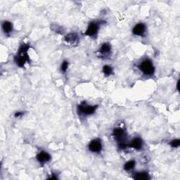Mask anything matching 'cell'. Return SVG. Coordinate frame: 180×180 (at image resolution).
Returning a JSON list of instances; mask_svg holds the SVG:
<instances>
[{"label":"cell","mask_w":180,"mask_h":180,"mask_svg":"<svg viewBox=\"0 0 180 180\" xmlns=\"http://www.w3.org/2000/svg\"><path fill=\"white\" fill-rule=\"evenodd\" d=\"M29 49L28 45H22L19 48V51L15 57V61L20 67H24L25 63L29 61V56L28 54V50Z\"/></svg>","instance_id":"6da1fadb"},{"label":"cell","mask_w":180,"mask_h":180,"mask_svg":"<svg viewBox=\"0 0 180 180\" xmlns=\"http://www.w3.org/2000/svg\"><path fill=\"white\" fill-rule=\"evenodd\" d=\"M139 68L141 71L146 75H152L154 73V70H155L153 63L150 60H148V59H146V60L143 61L140 64Z\"/></svg>","instance_id":"7a4b0ae2"},{"label":"cell","mask_w":180,"mask_h":180,"mask_svg":"<svg viewBox=\"0 0 180 180\" xmlns=\"http://www.w3.org/2000/svg\"><path fill=\"white\" fill-rule=\"evenodd\" d=\"M97 108V106H89L86 104L85 103H82L79 106H78V110L80 114L89 115L93 114Z\"/></svg>","instance_id":"3957f363"},{"label":"cell","mask_w":180,"mask_h":180,"mask_svg":"<svg viewBox=\"0 0 180 180\" xmlns=\"http://www.w3.org/2000/svg\"><path fill=\"white\" fill-rule=\"evenodd\" d=\"M89 149L92 152L94 153L100 152L102 149L101 142L98 139H94L92 141L89 145Z\"/></svg>","instance_id":"277c9868"},{"label":"cell","mask_w":180,"mask_h":180,"mask_svg":"<svg viewBox=\"0 0 180 180\" xmlns=\"http://www.w3.org/2000/svg\"><path fill=\"white\" fill-rule=\"evenodd\" d=\"M99 30V25L96 23H91L89 25L88 28L86 30V32L84 34L86 35L90 36V37H92V36H94L95 35L97 34Z\"/></svg>","instance_id":"5b68a950"},{"label":"cell","mask_w":180,"mask_h":180,"mask_svg":"<svg viewBox=\"0 0 180 180\" xmlns=\"http://www.w3.org/2000/svg\"><path fill=\"white\" fill-rule=\"evenodd\" d=\"M145 30H146L145 25L143 24H139L134 27L132 32L134 35L141 36L144 35V33L145 32Z\"/></svg>","instance_id":"8992f818"},{"label":"cell","mask_w":180,"mask_h":180,"mask_svg":"<svg viewBox=\"0 0 180 180\" xmlns=\"http://www.w3.org/2000/svg\"><path fill=\"white\" fill-rule=\"evenodd\" d=\"M37 160L42 163H45L51 160V156L45 151H42L37 156Z\"/></svg>","instance_id":"52a82bcc"},{"label":"cell","mask_w":180,"mask_h":180,"mask_svg":"<svg viewBox=\"0 0 180 180\" xmlns=\"http://www.w3.org/2000/svg\"><path fill=\"white\" fill-rule=\"evenodd\" d=\"M114 136L117 140L122 141L123 139H125V130L120 127L115 128L114 130Z\"/></svg>","instance_id":"ba28073f"},{"label":"cell","mask_w":180,"mask_h":180,"mask_svg":"<svg viewBox=\"0 0 180 180\" xmlns=\"http://www.w3.org/2000/svg\"><path fill=\"white\" fill-rule=\"evenodd\" d=\"M129 146L136 149V150H140L143 146V141L139 137H136L132 141Z\"/></svg>","instance_id":"9c48e42d"},{"label":"cell","mask_w":180,"mask_h":180,"mask_svg":"<svg viewBox=\"0 0 180 180\" xmlns=\"http://www.w3.org/2000/svg\"><path fill=\"white\" fill-rule=\"evenodd\" d=\"M65 40L66 42L70 43L71 45H75V44L78 43L79 38L78 35L75 34V33H71V34H68L66 36Z\"/></svg>","instance_id":"30bf717a"},{"label":"cell","mask_w":180,"mask_h":180,"mask_svg":"<svg viewBox=\"0 0 180 180\" xmlns=\"http://www.w3.org/2000/svg\"><path fill=\"white\" fill-rule=\"evenodd\" d=\"M134 178L138 180H147L150 179V177H149V174L147 172H141L136 173L135 177H134Z\"/></svg>","instance_id":"8fae6325"},{"label":"cell","mask_w":180,"mask_h":180,"mask_svg":"<svg viewBox=\"0 0 180 180\" xmlns=\"http://www.w3.org/2000/svg\"><path fill=\"white\" fill-rule=\"evenodd\" d=\"M111 49V46L109 43H104L99 49V52L102 54H108Z\"/></svg>","instance_id":"7c38bea8"},{"label":"cell","mask_w":180,"mask_h":180,"mask_svg":"<svg viewBox=\"0 0 180 180\" xmlns=\"http://www.w3.org/2000/svg\"><path fill=\"white\" fill-rule=\"evenodd\" d=\"M2 29L4 32L6 34H9L10 32H12L13 30V25L11 22L9 21H4L2 24Z\"/></svg>","instance_id":"4fadbf2b"},{"label":"cell","mask_w":180,"mask_h":180,"mask_svg":"<svg viewBox=\"0 0 180 180\" xmlns=\"http://www.w3.org/2000/svg\"><path fill=\"white\" fill-rule=\"evenodd\" d=\"M135 165H136V162L135 161H130L125 163L124 168L125 170L129 171L135 168Z\"/></svg>","instance_id":"5bb4252c"},{"label":"cell","mask_w":180,"mask_h":180,"mask_svg":"<svg viewBox=\"0 0 180 180\" xmlns=\"http://www.w3.org/2000/svg\"><path fill=\"white\" fill-rule=\"evenodd\" d=\"M103 72L106 75L109 76L110 75H111L113 73V68L109 66H104L103 68Z\"/></svg>","instance_id":"9a60e30c"},{"label":"cell","mask_w":180,"mask_h":180,"mask_svg":"<svg viewBox=\"0 0 180 180\" xmlns=\"http://www.w3.org/2000/svg\"><path fill=\"white\" fill-rule=\"evenodd\" d=\"M68 61H63V63L61 64V70L62 72H63V73H65V72H66V71L68 70Z\"/></svg>","instance_id":"2e32d148"},{"label":"cell","mask_w":180,"mask_h":180,"mask_svg":"<svg viewBox=\"0 0 180 180\" xmlns=\"http://www.w3.org/2000/svg\"><path fill=\"white\" fill-rule=\"evenodd\" d=\"M180 144V141L179 139H174L173 141H172L171 142H170V145L172 147H174V148H177V147H179V146Z\"/></svg>","instance_id":"e0dca14e"},{"label":"cell","mask_w":180,"mask_h":180,"mask_svg":"<svg viewBox=\"0 0 180 180\" xmlns=\"http://www.w3.org/2000/svg\"><path fill=\"white\" fill-rule=\"evenodd\" d=\"M127 145L124 142H121L119 145L120 148H121V149H125L126 148H127Z\"/></svg>","instance_id":"ac0fdd59"},{"label":"cell","mask_w":180,"mask_h":180,"mask_svg":"<svg viewBox=\"0 0 180 180\" xmlns=\"http://www.w3.org/2000/svg\"><path fill=\"white\" fill-rule=\"evenodd\" d=\"M23 114H23L22 112H16V114H15L14 115H15V117H16V118H19V117H20V116H21V115H22Z\"/></svg>","instance_id":"d6986e66"}]
</instances>
